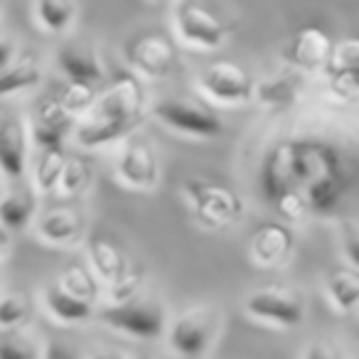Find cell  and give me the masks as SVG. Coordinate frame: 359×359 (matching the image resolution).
Listing matches in <instances>:
<instances>
[{
  "instance_id": "ac0fdd59",
  "label": "cell",
  "mask_w": 359,
  "mask_h": 359,
  "mask_svg": "<svg viewBox=\"0 0 359 359\" xmlns=\"http://www.w3.org/2000/svg\"><path fill=\"white\" fill-rule=\"evenodd\" d=\"M37 187L25 185L22 180H13V185H6L3 202H0V222L3 229L22 231L35 222L37 217Z\"/></svg>"
},
{
  "instance_id": "ffe728a7",
  "label": "cell",
  "mask_w": 359,
  "mask_h": 359,
  "mask_svg": "<svg viewBox=\"0 0 359 359\" xmlns=\"http://www.w3.org/2000/svg\"><path fill=\"white\" fill-rule=\"evenodd\" d=\"M42 300H45V308L50 310L52 318L62 325L84 323V320H89L94 315V303L69 293L60 280L47 285L45 293H42Z\"/></svg>"
},
{
  "instance_id": "52a82bcc",
  "label": "cell",
  "mask_w": 359,
  "mask_h": 359,
  "mask_svg": "<svg viewBox=\"0 0 359 359\" xmlns=\"http://www.w3.org/2000/svg\"><path fill=\"white\" fill-rule=\"evenodd\" d=\"M256 86L259 81L251 76L249 69H244L236 62H215L200 74V89L215 104L222 106H241L256 99Z\"/></svg>"
},
{
  "instance_id": "4dcf8cb0",
  "label": "cell",
  "mask_w": 359,
  "mask_h": 359,
  "mask_svg": "<svg viewBox=\"0 0 359 359\" xmlns=\"http://www.w3.org/2000/svg\"><path fill=\"white\" fill-rule=\"evenodd\" d=\"M60 99L76 118H81L84 114H89L91 106L96 104L99 94H96V84H86V81H69L65 89L60 91Z\"/></svg>"
},
{
  "instance_id": "5b68a950",
  "label": "cell",
  "mask_w": 359,
  "mask_h": 359,
  "mask_svg": "<svg viewBox=\"0 0 359 359\" xmlns=\"http://www.w3.org/2000/svg\"><path fill=\"white\" fill-rule=\"evenodd\" d=\"M99 318L116 332L135 339H158L165 332V308L158 300L130 298L126 303H109L99 310Z\"/></svg>"
},
{
  "instance_id": "30bf717a",
  "label": "cell",
  "mask_w": 359,
  "mask_h": 359,
  "mask_svg": "<svg viewBox=\"0 0 359 359\" xmlns=\"http://www.w3.org/2000/svg\"><path fill=\"white\" fill-rule=\"evenodd\" d=\"M244 310L249 318L259 323L273 325V327H298L305 318V305L298 293L285 288H261L249 293L244 300Z\"/></svg>"
},
{
  "instance_id": "f1b7e54d",
  "label": "cell",
  "mask_w": 359,
  "mask_h": 359,
  "mask_svg": "<svg viewBox=\"0 0 359 359\" xmlns=\"http://www.w3.org/2000/svg\"><path fill=\"white\" fill-rule=\"evenodd\" d=\"M327 86L337 99L354 101L359 99V67L347 65H327Z\"/></svg>"
},
{
  "instance_id": "603a6c76",
  "label": "cell",
  "mask_w": 359,
  "mask_h": 359,
  "mask_svg": "<svg viewBox=\"0 0 359 359\" xmlns=\"http://www.w3.org/2000/svg\"><path fill=\"white\" fill-rule=\"evenodd\" d=\"M325 293L337 313H354L359 310V269H337L327 273Z\"/></svg>"
},
{
  "instance_id": "44dd1931",
  "label": "cell",
  "mask_w": 359,
  "mask_h": 359,
  "mask_svg": "<svg viewBox=\"0 0 359 359\" xmlns=\"http://www.w3.org/2000/svg\"><path fill=\"white\" fill-rule=\"evenodd\" d=\"M89 264L96 271V276L101 278L104 285H111L116 280H121L126 273L133 271L128 256L121 251L118 244H114L111 239H94L89 244Z\"/></svg>"
},
{
  "instance_id": "8fae6325",
  "label": "cell",
  "mask_w": 359,
  "mask_h": 359,
  "mask_svg": "<svg viewBox=\"0 0 359 359\" xmlns=\"http://www.w3.org/2000/svg\"><path fill=\"white\" fill-rule=\"evenodd\" d=\"M116 175L130 190H153L160 182V163L155 148L140 135L130 133L121 145Z\"/></svg>"
},
{
  "instance_id": "cb8c5ba5",
  "label": "cell",
  "mask_w": 359,
  "mask_h": 359,
  "mask_svg": "<svg viewBox=\"0 0 359 359\" xmlns=\"http://www.w3.org/2000/svg\"><path fill=\"white\" fill-rule=\"evenodd\" d=\"M40 155L35 160V168H32V180H35V187L40 192H55L60 190V180L65 172L67 155L62 150V145L57 148H37Z\"/></svg>"
},
{
  "instance_id": "5bb4252c",
  "label": "cell",
  "mask_w": 359,
  "mask_h": 359,
  "mask_svg": "<svg viewBox=\"0 0 359 359\" xmlns=\"http://www.w3.org/2000/svg\"><path fill=\"white\" fill-rule=\"evenodd\" d=\"M76 123V116L62 104L60 94L45 99L37 106L35 116H32V143L37 148H57L65 143V138L72 133Z\"/></svg>"
},
{
  "instance_id": "1f68e13d",
  "label": "cell",
  "mask_w": 359,
  "mask_h": 359,
  "mask_svg": "<svg viewBox=\"0 0 359 359\" xmlns=\"http://www.w3.org/2000/svg\"><path fill=\"white\" fill-rule=\"evenodd\" d=\"M143 285V269H135L130 273H126L121 280L106 285L109 288V303H126L130 298H138V290Z\"/></svg>"
},
{
  "instance_id": "484cf974",
  "label": "cell",
  "mask_w": 359,
  "mask_h": 359,
  "mask_svg": "<svg viewBox=\"0 0 359 359\" xmlns=\"http://www.w3.org/2000/svg\"><path fill=\"white\" fill-rule=\"evenodd\" d=\"M32 315V300L25 290L6 288L0 295V325L8 327H22Z\"/></svg>"
},
{
  "instance_id": "9a60e30c",
  "label": "cell",
  "mask_w": 359,
  "mask_h": 359,
  "mask_svg": "<svg viewBox=\"0 0 359 359\" xmlns=\"http://www.w3.org/2000/svg\"><path fill=\"white\" fill-rule=\"evenodd\" d=\"M25 123L15 116H6L0 126V168L6 180H22L30 165V143Z\"/></svg>"
},
{
  "instance_id": "836d02e7",
  "label": "cell",
  "mask_w": 359,
  "mask_h": 359,
  "mask_svg": "<svg viewBox=\"0 0 359 359\" xmlns=\"http://www.w3.org/2000/svg\"><path fill=\"white\" fill-rule=\"evenodd\" d=\"M339 349L337 347H332V344H327V342H323L320 339L318 344H313V347H308L303 352V357H313V359H332V357H339Z\"/></svg>"
},
{
  "instance_id": "8992f818",
  "label": "cell",
  "mask_w": 359,
  "mask_h": 359,
  "mask_svg": "<svg viewBox=\"0 0 359 359\" xmlns=\"http://www.w3.org/2000/svg\"><path fill=\"white\" fill-rule=\"evenodd\" d=\"M150 114L175 133L190 135V138H217L224 130L222 118L207 106L190 99H158L150 109Z\"/></svg>"
},
{
  "instance_id": "7402d4cb",
  "label": "cell",
  "mask_w": 359,
  "mask_h": 359,
  "mask_svg": "<svg viewBox=\"0 0 359 359\" xmlns=\"http://www.w3.org/2000/svg\"><path fill=\"white\" fill-rule=\"evenodd\" d=\"M300 94V74L295 72H280L276 76L259 81L256 86V101L261 106H269V109H288Z\"/></svg>"
},
{
  "instance_id": "d4e9b609",
  "label": "cell",
  "mask_w": 359,
  "mask_h": 359,
  "mask_svg": "<svg viewBox=\"0 0 359 359\" xmlns=\"http://www.w3.org/2000/svg\"><path fill=\"white\" fill-rule=\"evenodd\" d=\"M35 15L42 30H47L50 35H62L76 20V3L74 0H35Z\"/></svg>"
},
{
  "instance_id": "277c9868",
  "label": "cell",
  "mask_w": 359,
  "mask_h": 359,
  "mask_svg": "<svg viewBox=\"0 0 359 359\" xmlns=\"http://www.w3.org/2000/svg\"><path fill=\"white\" fill-rule=\"evenodd\" d=\"M222 327V313L212 305H197L177 315L168 330L170 349L180 357H202L217 339Z\"/></svg>"
},
{
  "instance_id": "d6a6232c",
  "label": "cell",
  "mask_w": 359,
  "mask_h": 359,
  "mask_svg": "<svg viewBox=\"0 0 359 359\" xmlns=\"http://www.w3.org/2000/svg\"><path fill=\"white\" fill-rule=\"evenodd\" d=\"M330 65H347V67H359V37L352 40H342L334 45V55Z\"/></svg>"
},
{
  "instance_id": "2e32d148",
  "label": "cell",
  "mask_w": 359,
  "mask_h": 359,
  "mask_svg": "<svg viewBox=\"0 0 359 359\" xmlns=\"http://www.w3.org/2000/svg\"><path fill=\"white\" fill-rule=\"evenodd\" d=\"M37 236L55 246L76 244L84 236V215L69 205L52 207L37 217Z\"/></svg>"
},
{
  "instance_id": "4316f807",
  "label": "cell",
  "mask_w": 359,
  "mask_h": 359,
  "mask_svg": "<svg viewBox=\"0 0 359 359\" xmlns=\"http://www.w3.org/2000/svg\"><path fill=\"white\" fill-rule=\"evenodd\" d=\"M0 354L6 359H37L45 357V349L22 327H8L0 337Z\"/></svg>"
},
{
  "instance_id": "83f0119b",
  "label": "cell",
  "mask_w": 359,
  "mask_h": 359,
  "mask_svg": "<svg viewBox=\"0 0 359 359\" xmlns=\"http://www.w3.org/2000/svg\"><path fill=\"white\" fill-rule=\"evenodd\" d=\"M99 276H96L94 269H86V266L81 264H72L67 266L65 271H62L60 276V283L65 285L69 293L79 295V298L89 300V303H94L96 298H99Z\"/></svg>"
},
{
  "instance_id": "3957f363",
  "label": "cell",
  "mask_w": 359,
  "mask_h": 359,
  "mask_svg": "<svg viewBox=\"0 0 359 359\" xmlns=\"http://www.w3.org/2000/svg\"><path fill=\"white\" fill-rule=\"evenodd\" d=\"M182 192H185L192 217L207 229H226V226L236 224L244 215L241 197L231 187L215 182V180L187 177Z\"/></svg>"
},
{
  "instance_id": "7c38bea8",
  "label": "cell",
  "mask_w": 359,
  "mask_h": 359,
  "mask_svg": "<svg viewBox=\"0 0 359 359\" xmlns=\"http://www.w3.org/2000/svg\"><path fill=\"white\" fill-rule=\"evenodd\" d=\"M334 42L323 27L305 25L290 37L283 50V60L298 72H323L332 62Z\"/></svg>"
},
{
  "instance_id": "d6986e66",
  "label": "cell",
  "mask_w": 359,
  "mask_h": 359,
  "mask_svg": "<svg viewBox=\"0 0 359 359\" xmlns=\"http://www.w3.org/2000/svg\"><path fill=\"white\" fill-rule=\"evenodd\" d=\"M42 81V62L35 55L18 52L8 65H0V94L13 96L35 89Z\"/></svg>"
},
{
  "instance_id": "d590c367",
  "label": "cell",
  "mask_w": 359,
  "mask_h": 359,
  "mask_svg": "<svg viewBox=\"0 0 359 359\" xmlns=\"http://www.w3.org/2000/svg\"><path fill=\"white\" fill-rule=\"evenodd\" d=\"M155 3H168V0H155Z\"/></svg>"
},
{
  "instance_id": "9c48e42d",
  "label": "cell",
  "mask_w": 359,
  "mask_h": 359,
  "mask_svg": "<svg viewBox=\"0 0 359 359\" xmlns=\"http://www.w3.org/2000/svg\"><path fill=\"white\" fill-rule=\"evenodd\" d=\"M175 32L185 45L197 50H219L229 37V25L200 3H182L175 11Z\"/></svg>"
},
{
  "instance_id": "f546056e",
  "label": "cell",
  "mask_w": 359,
  "mask_h": 359,
  "mask_svg": "<svg viewBox=\"0 0 359 359\" xmlns=\"http://www.w3.org/2000/svg\"><path fill=\"white\" fill-rule=\"evenodd\" d=\"M91 182V165L89 160L79 158H67V165H65V172H62V180H60V195L62 197H76L89 187Z\"/></svg>"
},
{
  "instance_id": "7a4b0ae2",
  "label": "cell",
  "mask_w": 359,
  "mask_h": 359,
  "mask_svg": "<svg viewBox=\"0 0 359 359\" xmlns=\"http://www.w3.org/2000/svg\"><path fill=\"white\" fill-rule=\"evenodd\" d=\"M145 89L135 72H121L99 94L89 114L76 123L74 138L81 148H99L126 140L143 121Z\"/></svg>"
},
{
  "instance_id": "6da1fadb",
  "label": "cell",
  "mask_w": 359,
  "mask_h": 359,
  "mask_svg": "<svg viewBox=\"0 0 359 359\" xmlns=\"http://www.w3.org/2000/svg\"><path fill=\"white\" fill-rule=\"evenodd\" d=\"M354 185V170L339 145L310 135L273 143L259 165V190L285 222L332 215Z\"/></svg>"
},
{
  "instance_id": "4fadbf2b",
  "label": "cell",
  "mask_w": 359,
  "mask_h": 359,
  "mask_svg": "<svg viewBox=\"0 0 359 359\" xmlns=\"http://www.w3.org/2000/svg\"><path fill=\"white\" fill-rule=\"evenodd\" d=\"M295 249V236L290 231V226L283 222H264L261 226H256V231L251 234L249 241V256L256 266L264 269H276L283 266L290 259Z\"/></svg>"
},
{
  "instance_id": "e0dca14e",
  "label": "cell",
  "mask_w": 359,
  "mask_h": 359,
  "mask_svg": "<svg viewBox=\"0 0 359 359\" xmlns=\"http://www.w3.org/2000/svg\"><path fill=\"white\" fill-rule=\"evenodd\" d=\"M57 65L62 74L69 81H86V84H101L104 79V67H101L99 52L91 42L72 40L62 45L57 52Z\"/></svg>"
},
{
  "instance_id": "ba28073f",
  "label": "cell",
  "mask_w": 359,
  "mask_h": 359,
  "mask_svg": "<svg viewBox=\"0 0 359 359\" xmlns=\"http://www.w3.org/2000/svg\"><path fill=\"white\" fill-rule=\"evenodd\" d=\"M126 65L145 79H165L177 65V52L163 32H140L130 37L123 50Z\"/></svg>"
},
{
  "instance_id": "e575fe53",
  "label": "cell",
  "mask_w": 359,
  "mask_h": 359,
  "mask_svg": "<svg viewBox=\"0 0 359 359\" xmlns=\"http://www.w3.org/2000/svg\"><path fill=\"white\" fill-rule=\"evenodd\" d=\"M344 256L349 259V264L359 269V236H349V239H344Z\"/></svg>"
}]
</instances>
